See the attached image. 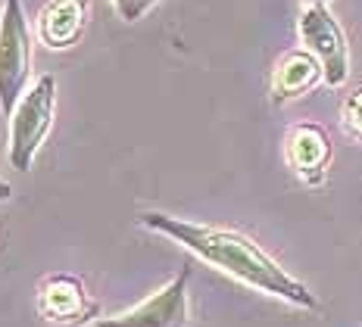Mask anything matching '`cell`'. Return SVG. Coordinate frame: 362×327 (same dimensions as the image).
Listing matches in <instances>:
<instances>
[{
  "instance_id": "cell-1",
  "label": "cell",
  "mask_w": 362,
  "mask_h": 327,
  "mask_svg": "<svg viewBox=\"0 0 362 327\" xmlns=\"http://www.w3.org/2000/svg\"><path fill=\"white\" fill-rule=\"evenodd\" d=\"M138 222L150 227V231L172 237L175 243H181L187 253L197 256L200 262L213 265L222 275L240 280L244 287H253V290L269 293V296H275V299H284L288 306H297L306 311L319 309V299H315V293L309 290L303 280L288 275V271L253 237H247V234L231 231V227L194 225V222H185V218L165 215V212H144Z\"/></svg>"
},
{
  "instance_id": "cell-2",
  "label": "cell",
  "mask_w": 362,
  "mask_h": 327,
  "mask_svg": "<svg viewBox=\"0 0 362 327\" xmlns=\"http://www.w3.org/2000/svg\"><path fill=\"white\" fill-rule=\"evenodd\" d=\"M57 109V81L50 75H41L35 88L25 90V97L10 116V162L16 172H28L44 147L50 128H54Z\"/></svg>"
},
{
  "instance_id": "cell-3",
  "label": "cell",
  "mask_w": 362,
  "mask_h": 327,
  "mask_svg": "<svg viewBox=\"0 0 362 327\" xmlns=\"http://www.w3.org/2000/svg\"><path fill=\"white\" fill-rule=\"evenodd\" d=\"M32 75V28L19 0H6L0 16V112L13 116V109L25 97Z\"/></svg>"
},
{
  "instance_id": "cell-4",
  "label": "cell",
  "mask_w": 362,
  "mask_h": 327,
  "mask_svg": "<svg viewBox=\"0 0 362 327\" xmlns=\"http://www.w3.org/2000/svg\"><path fill=\"white\" fill-rule=\"evenodd\" d=\"M303 50H309L325 69L328 88H344L350 81V44L328 6H303L297 22Z\"/></svg>"
},
{
  "instance_id": "cell-5",
  "label": "cell",
  "mask_w": 362,
  "mask_h": 327,
  "mask_svg": "<svg viewBox=\"0 0 362 327\" xmlns=\"http://www.w3.org/2000/svg\"><path fill=\"white\" fill-rule=\"evenodd\" d=\"M191 271H181L163 287L150 293L144 302L110 318H97L94 327H187L191 324V299H187Z\"/></svg>"
},
{
  "instance_id": "cell-6",
  "label": "cell",
  "mask_w": 362,
  "mask_h": 327,
  "mask_svg": "<svg viewBox=\"0 0 362 327\" xmlns=\"http://www.w3.org/2000/svg\"><path fill=\"white\" fill-rule=\"evenodd\" d=\"M37 311L44 321L59 327H78L97 321V302L88 293L85 280L75 275H50L37 287Z\"/></svg>"
},
{
  "instance_id": "cell-7",
  "label": "cell",
  "mask_w": 362,
  "mask_h": 327,
  "mask_svg": "<svg viewBox=\"0 0 362 327\" xmlns=\"http://www.w3.org/2000/svg\"><path fill=\"white\" fill-rule=\"evenodd\" d=\"M331 156H334V147H331L328 131L315 121L293 125L284 138V159H288L293 174L309 187L325 184Z\"/></svg>"
},
{
  "instance_id": "cell-8",
  "label": "cell",
  "mask_w": 362,
  "mask_h": 327,
  "mask_svg": "<svg viewBox=\"0 0 362 327\" xmlns=\"http://www.w3.org/2000/svg\"><path fill=\"white\" fill-rule=\"evenodd\" d=\"M322 81H325V69H322V63L313 53L303 47L288 50L272 66V78H269L272 103L275 106L293 103V100H300V97H306L309 90H315Z\"/></svg>"
},
{
  "instance_id": "cell-9",
  "label": "cell",
  "mask_w": 362,
  "mask_h": 327,
  "mask_svg": "<svg viewBox=\"0 0 362 327\" xmlns=\"http://www.w3.org/2000/svg\"><path fill=\"white\" fill-rule=\"evenodd\" d=\"M90 0H50L37 16V37L50 50H69L88 28Z\"/></svg>"
},
{
  "instance_id": "cell-10",
  "label": "cell",
  "mask_w": 362,
  "mask_h": 327,
  "mask_svg": "<svg viewBox=\"0 0 362 327\" xmlns=\"http://www.w3.org/2000/svg\"><path fill=\"white\" fill-rule=\"evenodd\" d=\"M341 128L346 131V138L362 143V88L350 90L341 103Z\"/></svg>"
},
{
  "instance_id": "cell-11",
  "label": "cell",
  "mask_w": 362,
  "mask_h": 327,
  "mask_svg": "<svg viewBox=\"0 0 362 327\" xmlns=\"http://www.w3.org/2000/svg\"><path fill=\"white\" fill-rule=\"evenodd\" d=\"M160 0H112V6H116V13L122 16L125 22H138L150 6H156Z\"/></svg>"
},
{
  "instance_id": "cell-12",
  "label": "cell",
  "mask_w": 362,
  "mask_h": 327,
  "mask_svg": "<svg viewBox=\"0 0 362 327\" xmlns=\"http://www.w3.org/2000/svg\"><path fill=\"white\" fill-rule=\"evenodd\" d=\"M303 6H328V0H300Z\"/></svg>"
},
{
  "instance_id": "cell-13",
  "label": "cell",
  "mask_w": 362,
  "mask_h": 327,
  "mask_svg": "<svg viewBox=\"0 0 362 327\" xmlns=\"http://www.w3.org/2000/svg\"><path fill=\"white\" fill-rule=\"evenodd\" d=\"M6 196H10V184H6V181H0V200H6Z\"/></svg>"
}]
</instances>
